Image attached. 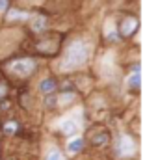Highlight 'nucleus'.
I'll return each instance as SVG.
<instances>
[{
	"label": "nucleus",
	"instance_id": "nucleus-3",
	"mask_svg": "<svg viewBox=\"0 0 158 160\" xmlns=\"http://www.w3.org/2000/svg\"><path fill=\"white\" fill-rule=\"evenodd\" d=\"M34 67H36V63L26 58V60H17V62H13V63L9 65V71L15 73V75H19V77H26V75H30V73L34 71Z\"/></svg>",
	"mask_w": 158,
	"mask_h": 160
},
{
	"label": "nucleus",
	"instance_id": "nucleus-1",
	"mask_svg": "<svg viewBox=\"0 0 158 160\" xmlns=\"http://www.w3.org/2000/svg\"><path fill=\"white\" fill-rule=\"evenodd\" d=\"M87 45L84 41H75L69 45V48L65 50L63 54V62H62V67L67 71V69H75V67H80L87 62Z\"/></svg>",
	"mask_w": 158,
	"mask_h": 160
},
{
	"label": "nucleus",
	"instance_id": "nucleus-11",
	"mask_svg": "<svg viewBox=\"0 0 158 160\" xmlns=\"http://www.w3.org/2000/svg\"><path fill=\"white\" fill-rule=\"evenodd\" d=\"M4 95H6V86H4V84H0V99H2Z\"/></svg>",
	"mask_w": 158,
	"mask_h": 160
},
{
	"label": "nucleus",
	"instance_id": "nucleus-2",
	"mask_svg": "<svg viewBox=\"0 0 158 160\" xmlns=\"http://www.w3.org/2000/svg\"><path fill=\"white\" fill-rule=\"evenodd\" d=\"M134 151H136L134 140H132L128 134H121V136L117 138V143H116V153H117V157H121V158H128V157L134 155Z\"/></svg>",
	"mask_w": 158,
	"mask_h": 160
},
{
	"label": "nucleus",
	"instance_id": "nucleus-10",
	"mask_svg": "<svg viewBox=\"0 0 158 160\" xmlns=\"http://www.w3.org/2000/svg\"><path fill=\"white\" fill-rule=\"evenodd\" d=\"M9 9V0H0V13Z\"/></svg>",
	"mask_w": 158,
	"mask_h": 160
},
{
	"label": "nucleus",
	"instance_id": "nucleus-7",
	"mask_svg": "<svg viewBox=\"0 0 158 160\" xmlns=\"http://www.w3.org/2000/svg\"><path fill=\"white\" fill-rule=\"evenodd\" d=\"M62 130H63L65 134H75L77 125H75L73 121H63V123H62Z\"/></svg>",
	"mask_w": 158,
	"mask_h": 160
},
{
	"label": "nucleus",
	"instance_id": "nucleus-8",
	"mask_svg": "<svg viewBox=\"0 0 158 160\" xmlns=\"http://www.w3.org/2000/svg\"><path fill=\"white\" fill-rule=\"evenodd\" d=\"M45 160H65V158H63V155H62L60 149H50Z\"/></svg>",
	"mask_w": 158,
	"mask_h": 160
},
{
	"label": "nucleus",
	"instance_id": "nucleus-9",
	"mask_svg": "<svg viewBox=\"0 0 158 160\" xmlns=\"http://www.w3.org/2000/svg\"><path fill=\"white\" fill-rule=\"evenodd\" d=\"M128 86H130V88H134V89H138V88H140V73H134V75L128 78Z\"/></svg>",
	"mask_w": 158,
	"mask_h": 160
},
{
	"label": "nucleus",
	"instance_id": "nucleus-5",
	"mask_svg": "<svg viewBox=\"0 0 158 160\" xmlns=\"http://www.w3.org/2000/svg\"><path fill=\"white\" fill-rule=\"evenodd\" d=\"M39 89L43 93H48V91H54L56 89V80L54 78H45L39 84Z\"/></svg>",
	"mask_w": 158,
	"mask_h": 160
},
{
	"label": "nucleus",
	"instance_id": "nucleus-6",
	"mask_svg": "<svg viewBox=\"0 0 158 160\" xmlns=\"http://www.w3.org/2000/svg\"><path fill=\"white\" fill-rule=\"evenodd\" d=\"M67 149H69V153H80V151L84 149V140H82V138H77V140L69 142Z\"/></svg>",
	"mask_w": 158,
	"mask_h": 160
},
{
	"label": "nucleus",
	"instance_id": "nucleus-4",
	"mask_svg": "<svg viewBox=\"0 0 158 160\" xmlns=\"http://www.w3.org/2000/svg\"><path fill=\"white\" fill-rule=\"evenodd\" d=\"M136 28H138V22H136L134 19H130V21H125V22H123V26H121V34H123L125 38H126V36H132Z\"/></svg>",
	"mask_w": 158,
	"mask_h": 160
}]
</instances>
